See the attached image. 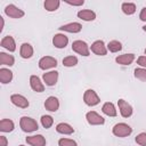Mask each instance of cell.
I'll use <instances>...</instances> for the list:
<instances>
[{
    "label": "cell",
    "mask_w": 146,
    "mask_h": 146,
    "mask_svg": "<svg viewBox=\"0 0 146 146\" xmlns=\"http://www.w3.org/2000/svg\"><path fill=\"white\" fill-rule=\"evenodd\" d=\"M19 128L22 129V131H24L26 133H31L39 129V123L33 117L22 116L19 119Z\"/></svg>",
    "instance_id": "cell-1"
},
{
    "label": "cell",
    "mask_w": 146,
    "mask_h": 146,
    "mask_svg": "<svg viewBox=\"0 0 146 146\" xmlns=\"http://www.w3.org/2000/svg\"><path fill=\"white\" fill-rule=\"evenodd\" d=\"M112 133H113L115 137L125 138V137H129V136L132 133V128H131L128 123L119 122V123H116V124L113 125V128H112Z\"/></svg>",
    "instance_id": "cell-2"
},
{
    "label": "cell",
    "mask_w": 146,
    "mask_h": 146,
    "mask_svg": "<svg viewBox=\"0 0 146 146\" xmlns=\"http://www.w3.org/2000/svg\"><path fill=\"white\" fill-rule=\"evenodd\" d=\"M72 50L78 55L88 57L90 55V46L83 40H75L72 43Z\"/></svg>",
    "instance_id": "cell-3"
},
{
    "label": "cell",
    "mask_w": 146,
    "mask_h": 146,
    "mask_svg": "<svg viewBox=\"0 0 146 146\" xmlns=\"http://www.w3.org/2000/svg\"><path fill=\"white\" fill-rule=\"evenodd\" d=\"M83 102L87 106L94 107L100 103V98L94 89H87L83 94Z\"/></svg>",
    "instance_id": "cell-4"
},
{
    "label": "cell",
    "mask_w": 146,
    "mask_h": 146,
    "mask_svg": "<svg viewBox=\"0 0 146 146\" xmlns=\"http://www.w3.org/2000/svg\"><path fill=\"white\" fill-rule=\"evenodd\" d=\"M38 65H39V68L42 71L51 70V68H55L57 66V59L52 56H43L39 59Z\"/></svg>",
    "instance_id": "cell-5"
},
{
    "label": "cell",
    "mask_w": 146,
    "mask_h": 146,
    "mask_svg": "<svg viewBox=\"0 0 146 146\" xmlns=\"http://www.w3.org/2000/svg\"><path fill=\"white\" fill-rule=\"evenodd\" d=\"M86 120L90 125H103L105 123V119L97 113L96 111H89L86 114Z\"/></svg>",
    "instance_id": "cell-6"
},
{
    "label": "cell",
    "mask_w": 146,
    "mask_h": 146,
    "mask_svg": "<svg viewBox=\"0 0 146 146\" xmlns=\"http://www.w3.org/2000/svg\"><path fill=\"white\" fill-rule=\"evenodd\" d=\"M5 14L8 17H10V18H16V19L17 18H22L25 15L24 10L21 9V8H18L14 3H9V5H7L5 7Z\"/></svg>",
    "instance_id": "cell-7"
},
{
    "label": "cell",
    "mask_w": 146,
    "mask_h": 146,
    "mask_svg": "<svg viewBox=\"0 0 146 146\" xmlns=\"http://www.w3.org/2000/svg\"><path fill=\"white\" fill-rule=\"evenodd\" d=\"M117 106H119V111H120V114H121L122 117L128 119V117H130V116L132 115L133 108H132V106H131L127 100L120 98V99L117 100Z\"/></svg>",
    "instance_id": "cell-8"
},
{
    "label": "cell",
    "mask_w": 146,
    "mask_h": 146,
    "mask_svg": "<svg viewBox=\"0 0 146 146\" xmlns=\"http://www.w3.org/2000/svg\"><path fill=\"white\" fill-rule=\"evenodd\" d=\"M90 51L97 56H105L107 55V47L103 40H96L90 46Z\"/></svg>",
    "instance_id": "cell-9"
},
{
    "label": "cell",
    "mask_w": 146,
    "mask_h": 146,
    "mask_svg": "<svg viewBox=\"0 0 146 146\" xmlns=\"http://www.w3.org/2000/svg\"><path fill=\"white\" fill-rule=\"evenodd\" d=\"M10 102L13 105H15L16 107H19V108H27L30 106L29 99L21 94H13L10 96Z\"/></svg>",
    "instance_id": "cell-10"
},
{
    "label": "cell",
    "mask_w": 146,
    "mask_h": 146,
    "mask_svg": "<svg viewBox=\"0 0 146 146\" xmlns=\"http://www.w3.org/2000/svg\"><path fill=\"white\" fill-rule=\"evenodd\" d=\"M58 72L56 70H51L49 72H46L42 74V80H43V83L48 87H52L57 83L58 81Z\"/></svg>",
    "instance_id": "cell-11"
},
{
    "label": "cell",
    "mask_w": 146,
    "mask_h": 146,
    "mask_svg": "<svg viewBox=\"0 0 146 146\" xmlns=\"http://www.w3.org/2000/svg\"><path fill=\"white\" fill-rule=\"evenodd\" d=\"M52 44L57 49H64L68 44V38L64 33H56L52 36Z\"/></svg>",
    "instance_id": "cell-12"
},
{
    "label": "cell",
    "mask_w": 146,
    "mask_h": 146,
    "mask_svg": "<svg viewBox=\"0 0 146 146\" xmlns=\"http://www.w3.org/2000/svg\"><path fill=\"white\" fill-rule=\"evenodd\" d=\"M58 29H59V31H62V32H67V33H73V34H75V33L81 32L82 25H81V23H79V22H71V23H67V24H64V25L59 26Z\"/></svg>",
    "instance_id": "cell-13"
},
{
    "label": "cell",
    "mask_w": 146,
    "mask_h": 146,
    "mask_svg": "<svg viewBox=\"0 0 146 146\" xmlns=\"http://www.w3.org/2000/svg\"><path fill=\"white\" fill-rule=\"evenodd\" d=\"M30 87L35 92H43L44 91V83L41 81V79L38 75L32 74L30 76Z\"/></svg>",
    "instance_id": "cell-14"
},
{
    "label": "cell",
    "mask_w": 146,
    "mask_h": 146,
    "mask_svg": "<svg viewBox=\"0 0 146 146\" xmlns=\"http://www.w3.org/2000/svg\"><path fill=\"white\" fill-rule=\"evenodd\" d=\"M25 141L30 146H46L47 140L42 135H32L25 138Z\"/></svg>",
    "instance_id": "cell-15"
},
{
    "label": "cell",
    "mask_w": 146,
    "mask_h": 146,
    "mask_svg": "<svg viewBox=\"0 0 146 146\" xmlns=\"http://www.w3.org/2000/svg\"><path fill=\"white\" fill-rule=\"evenodd\" d=\"M135 59H136L135 54H122V55H119V56L115 57L116 64L122 65V66H129V65H131Z\"/></svg>",
    "instance_id": "cell-16"
},
{
    "label": "cell",
    "mask_w": 146,
    "mask_h": 146,
    "mask_svg": "<svg viewBox=\"0 0 146 146\" xmlns=\"http://www.w3.org/2000/svg\"><path fill=\"white\" fill-rule=\"evenodd\" d=\"M0 46L2 48H5L6 50H8L9 52H14L16 50V42H15V39L11 36V35H6L1 39V42H0Z\"/></svg>",
    "instance_id": "cell-17"
},
{
    "label": "cell",
    "mask_w": 146,
    "mask_h": 146,
    "mask_svg": "<svg viewBox=\"0 0 146 146\" xmlns=\"http://www.w3.org/2000/svg\"><path fill=\"white\" fill-rule=\"evenodd\" d=\"M34 54V49L32 47V44H30L29 42H24L21 44L19 47V56L24 59H29L33 56Z\"/></svg>",
    "instance_id": "cell-18"
},
{
    "label": "cell",
    "mask_w": 146,
    "mask_h": 146,
    "mask_svg": "<svg viewBox=\"0 0 146 146\" xmlns=\"http://www.w3.org/2000/svg\"><path fill=\"white\" fill-rule=\"evenodd\" d=\"M44 108L49 112H57L59 108V100L55 96H49L44 100Z\"/></svg>",
    "instance_id": "cell-19"
},
{
    "label": "cell",
    "mask_w": 146,
    "mask_h": 146,
    "mask_svg": "<svg viewBox=\"0 0 146 146\" xmlns=\"http://www.w3.org/2000/svg\"><path fill=\"white\" fill-rule=\"evenodd\" d=\"M78 18L84 21V22H92L96 19V13L90 9H81L76 14Z\"/></svg>",
    "instance_id": "cell-20"
},
{
    "label": "cell",
    "mask_w": 146,
    "mask_h": 146,
    "mask_svg": "<svg viewBox=\"0 0 146 146\" xmlns=\"http://www.w3.org/2000/svg\"><path fill=\"white\" fill-rule=\"evenodd\" d=\"M56 131L60 135H64V136H70V135H73L74 133V128L66 123V122H59L57 125H56Z\"/></svg>",
    "instance_id": "cell-21"
},
{
    "label": "cell",
    "mask_w": 146,
    "mask_h": 146,
    "mask_svg": "<svg viewBox=\"0 0 146 146\" xmlns=\"http://www.w3.org/2000/svg\"><path fill=\"white\" fill-rule=\"evenodd\" d=\"M102 112H103L105 115L110 116V117H115V116L117 115L116 107H115V105H114L112 102H106V103H104L103 106H102Z\"/></svg>",
    "instance_id": "cell-22"
},
{
    "label": "cell",
    "mask_w": 146,
    "mask_h": 146,
    "mask_svg": "<svg viewBox=\"0 0 146 146\" xmlns=\"http://www.w3.org/2000/svg\"><path fill=\"white\" fill-rule=\"evenodd\" d=\"M13 78H14V74L9 68H7V67H1L0 68V82L2 84L10 83L13 81Z\"/></svg>",
    "instance_id": "cell-23"
},
{
    "label": "cell",
    "mask_w": 146,
    "mask_h": 146,
    "mask_svg": "<svg viewBox=\"0 0 146 146\" xmlns=\"http://www.w3.org/2000/svg\"><path fill=\"white\" fill-rule=\"evenodd\" d=\"M15 129V123L10 119H1L0 121V131L1 132H11Z\"/></svg>",
    "instance_id": "cell-24"
},
{
    "label": "cell",
    "mask_w": 146,
    "mask_h": 146,
    "mask_svg": "<svg viewBox=\"0 0 146 146\" xmlns=\"http://www.w3.org/2000/svg\"><path fill=\"white\" fill-rule=\"evenodd\" d=\"M0 64L3 66H13L15 64V57L13 55H9L5 51L0 52Z\"/></svg>",
    "instance_id": "cell-25"
},
{
    "label": "cell",
    "mask_w": 146,
    "mask_h": 146,
    "mask_svg": "<svg viewBox=\"0 0 146 146\" xmlns=\"http://www.w3.org/2000/svg\"><path fill=\"white\" fill-rule=\"evenodd\" d=\"M60 6V1L59 0H46L43 2V7L47 11H56Z\"/></svg>",
    "instance_id": "cell-26"
},
{
    "label": "cell",
    "mask_w": 146,
    "mask_h": 146,
    "mask_svg": "<svg viewBox=\"0 0 146 146\" xmlns=\"http://www.w3.org/2000/svg\"><path fill=\"white\" fill-rule=\"evenodd\" d=\"M121 9H122L123 14H125L128 16H131V15H133L136 13L137 7H136V5L133 2H123L121 5Z\"/></svg>",
    "instance_id": "cell-27"
},
{
    "label": "cell",
    "mask_w": 146,
    "mask_h": 146,
    "mask_svg": "<svg viewBox=\"0 0 146 146\" xmlns=\"http://www.w3.org/2000/svg\"><path fill=\"white\" fill-rule=\"evenodd\" d=\"M62 63H63V65L66 66V67H73V66H76V65H78L79 59H78L76 56H74V55H70V56L64 57L63 60H62Z\"/></svg>",
    "instance_id": "cell-28"
},
{
    "label": "cell",
    "mask_w": 146,
    "mask_h": 146,
    "mask_svg": "<svg viewBox=\"0 0 146 146\" xmlns=\"http://www.w3.org/2000/svg\"><path fill=\"white\" fill-rule=\"evenodd\" d=\"M106 47H107V50L111 51V52H119V51L122 50V43L120 41H117V40L110 41L106 44Z\"/></svg>",
    "instance_id": "cell-29"
},
{
    "label": "cell",
    "mask_w": 146,
    "mask_h": 146,
    "mask_svg": "<svg viewBox=\"0 0 146 146\" xmlns=\"http://www.w3.org/2000/svg\"><path fill=\"white\" fill-rule=\"evenodd\" d=\"M40 122H41V125H42L44 129H49V128H51L52 124H54V117H52L51 115L46 114V115H42V116L40 117Z\"/></svg>",
    "instance_id": "cell-30"
},
{
    "label": "cell",
    "mask_w": 146,
    "mask_h": 146,
    "mask_svg": "<svg viewBox=\"0 0 146 146\" xmlns=\"http://www.w3.org/2000/svg\"><path fill=\"white\" fill-rule=\"evenodd\" d=\"M133 75H135V78H136L137 80L143 81V82H146V68H143V67H137V68H135Z\"/></svg>",
    "instance_id": "cell-31"
},
{
    "label": "cell",
    "mask_w": 146,
    "mask_h": 146,
    "mask_svg": "<svg viewBox=\"0 0 146 146\" xmlns=\"http://www.w3.org/2000/svg\"><path fill=\"white\" fill-rule=\"evenodd\" d=\"M58 146H78V143L71 138H60L58 140Z\"/></svg>",
    "instance_id": "cell-32"
},
{
    "label": "cell",
    "mask_w": 146,
    "mask_h": 146,
    "mask_svg": "<svg viewBox=\"0 0 146 146\" xmlns=\"http://www.w3.org/2000/svg\"><path fill=\"white\" fill-rule=\"evenodd\" d=\"M135 141L140 146H146V132H140L136 136Z\"/></svg>",
    "instance_id": "cell-33"
},
{
    "label": "cell",
    "mask_w": 146,
    "mask_h": 146,
    "mask_svg": "<svg viewBox=\"0 0 146 146\" xmlns=\"http://www.w3.org/2000/svg\"><path fill=\"white\" fill-rule=\"evenodd\" d=\"M65 3L70 5V6H73V7H80V6H83L84 3V0H65Z\"/></svg>",
    "instance_id": "cell-34"
},
{
    "label": "cell",
    "mask_w": 146,
    "mask_h": 146,
    "mask_svg": "<svg viewBox=\"0 0 146 146\" xmlns=\"http://www.w3.org/2000/svg\"><path fill=\"white\" fill-rule=\"evenodd\" d=\"M137 64L139 65V67L146 68V55H144V56H139V57L137 58Z\"/></svg>",
    "instance_id": "cell-35"
},
{
    "label": "cell",
    "mask_w": 146,
    "mask_h": 146,
    "mask_svg": "<svg viewBox=\"0 0 146 146\" xmlns=\"http://www.w3.org/2000/svg\"><path fill=\"white\" fill-rule=\"evenodd\" d=\"M139 19L143 22H146V7H144L139 13Z\"/></svg>",
    "instance_id": "cell-36"
},
{
    "label": "cell",
    "mask_w": 146,
    "mask_h": 146,
    "mask_svg": "<svg viewBox=\"0 0 146 146\" xmlns=\"http://www.w3.org/2000/svg\"><path fill=\"white\" fill-rule=\"evenodd\" d=\"M0 146H8V139L3 135L0 136Z\"/></svg>",
    "instance_id": "cell-37"
},
{
    "label": "cell",
    "mask_w": 146,
    "mask_h": 146,
    "mask_svg": "<svg viewBox=\"0 0 146 146\" xmlns=\"http://www.w3.org/2000/svg\"><path fill=\"white\" fill-rule=\"evenodd\" d=\"M0 22H1V25H0V33L3 31V26H5V21H3V17L0 16Z\"/></svg>",
    "instance_id": "cell-38"
},
{
    "label": "cell",
    "mask_w": 146,
    "mask_h": 146,
    "mask_svg": "<svg viewBox=\"0 0 146 146\" xmlns=\"http://www.w3.org/2000/svg\"><path fill=\"white\" fill-rule=\"evenodd\" d=\"M143 31H144V32H146V25H144V26H143Z\"/></svg>",
    "instance_id": "cell-39"
},
{
    "label": "cell",
    "mask_w": 146,
    "mask_h": 146,
    "mask_svg": "<svg viewBox=\"0 0 146 146\" xmlns=\"http://www.w3.org/2000/svg\"><path fill=\"white\" fill-rule=\"evenodd\" d=\"M18 146H25V145H18Z\"/></svg>",
    "instance_id": "cell-40"
},
{
    "label": "cell",
    "mask_w": 146,
    "mask_h": 146,
    "mask_svg": "<svg viewBox=\"0 0 146 146\" xmlns=\"http://www.w3.org/2000/svg\"><path fill=\"white\" fill-rule=\"evenodd\" d=\"M145 55H146V48H145Z\"/></svg>",
    "instance_id": "cell-41"
}]
</instances>
